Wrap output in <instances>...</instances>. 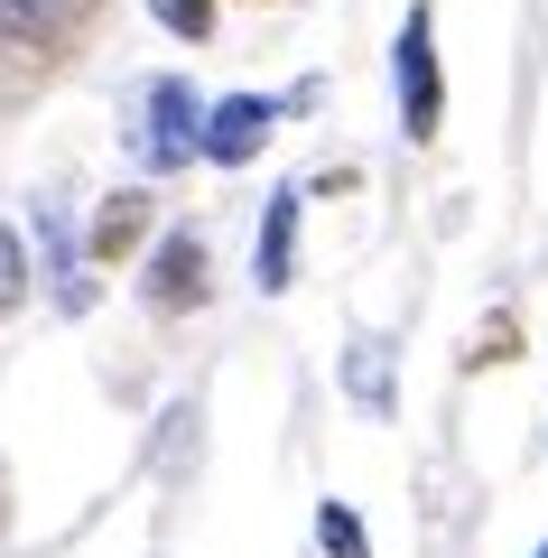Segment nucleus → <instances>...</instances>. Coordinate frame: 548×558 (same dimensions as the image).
Returning a JSON list of instances; mask_svg holds the SVG:
<instances>
[{
  "label": "nucleus",
  "mask_w": 548,
  "mask_h": 558,
  "mask_svg": "<svg viewBox=\"0 0 548 558\" xmlns=\"http://www.w3.org/2000/svg\"><path fill=\"white\" fill-rule=\"evenodd\" d=\"M511 344H521V317H511V307H492V317H484V336H474V373H492V363H511Z\"/></svg>",
  "instance_id": "f8f14e48"
},
{
  "label": "nucleus",
  "mask_w": 548,
  "mask_h": 558,
  "mask_svg": "<svg viewBox=\"0 0 548 558\" xmlns=\"http://www.w3.org/2000/svg\"><path fill=\"white\" fill-rule=\"evenodd\" d=\"M316 549H326V558H373L363 512H353V502H316Z\"/></svg>",
  "instance_id": "9d476101"
},
{
  "label": "nucleus",
  "mask_w": 548,
  "mask_h": 558,
  "mask_svg": "<svg viewBox=\"0 0 548 558\" xmlns=\"http://www.w3.org/2000/svg\"><path fill=\"white\" fill-rule=\"evenodd\" d=\"M196 131H205V102L186 75H158L131 112V159L149 178H176V168H196Z\"/></svg>",
  "instance_id": "f03ea898"
},
{
  "label": "nucleus",
  "mask_w": 548,
  "mask_h": 558,
  "mask_svg": "<svg viewBox=\"0 0 548 558\" xmlns=\"http://www.w3.org/2000/svg\"><path fill=\"white\" fill-rule=\"evenodd\" d=\"M0 531H10V475H0Z\"/></svg>",
  "instance_id": "4468645a"
},
{
  "label": "nucleus",
  "mask_w": 548,
  "mask_h": 558,
  "mask_svg": "<svg viewBox=\"0 0 548 558\" xmlns=\"http://www.w3.org/2000/svg\"><path fill=\"white\" fill-rule=\"evenodd\" d=\"M297 223H307V186H279L260 205V289L270 299H289V279H297Z\"/></svg>",
  "instance_id": "39448f33"
},
{
  "label": "nucleus",
  "mask_w": 548,
  "mask_h": 558,
  "mask_svg": "<svg viewBox=\"0 0 548 558\" xmlns=\"http://www.w3.org/2000/svg\"><path fill=\"white\" fill-rule=\"evenodd\" d=\"M391 84H400V140L428 149L447 121V57H437V10H410L391 38Z\"/></svg>",
  "instance_id": "f257e3e1"
},
{
  "label": "nucleus",
  "mask_w": 548,
  "mask_h": 558,
  "mask_svg": "<svg viewBox=\"0 0 548 558\" xmlns=\"http://www.w3.org/2000/svg\"><path fill=\"white\" fill-rule=\"evenodd\" d=\"M344 391L363 400L373 418H391V410H400V363H391V336H353V344H344Z\"/></svg>",
  "instance_id": "423d86ee"
},
{
  "label": "nucleus",
  "mask_w": 548,
  "mask_h": 558,
  "mask_svg": "<svg viewBox=\"0 0 548 558\" xmlns=\"http://www.w3.org/2000/svg\"><path fill=\"white\" fill-rule=\"evenodd\" d=\"M529 558H548V539H539V549H529Z\"/></svg>",
  "instance_id": "2eb2a0df"
},
{
  "label": "nucleus",
  "mask_w": 548,
  "mask_h": 558,
  "mask_svg": "<svg viewBox=\"0 0 548 558\" xmlns=\"http://www.w3.org/2000/svg\"><path fill=\"white\" fill-rule=\"evenodd\" d=\"M289 112L279 94H223V102H205V131H196V159H215V168H252L260 149H270V121Z\"/></svg>",
  "instance_id": "20e7f679"
},
{
  "label": "nucleus",
  "mask_w": 548,
  "mask_h": 558,
  "mask_svg": "<svg viewBox=\"0 0 548 558\" xmlns=\"http://www.w3.org/2000/svg\"><path fill=\"white\" fill-rule=\"evenodd\" d=\"M139 242H149V196H139V186L102 196L94 233H84V260H139Z\"/></svg>",
  "instance_id": "0eeeda50"
},
{
  "label": "nucleus",
  "mask_w": 548,
  "mask_h": 558,
  "mask_svg": "<svg viewBox=\"0 0 548 558\" xmlns=\"http://www.w3.org/2000/svg\"><path fill=\"white\" fill-rule=\"evenodd\" d=\"M139 299L149 317H196L215 299V260H205V233H168L139 252Z\"/></svg>",
  "instance_id": "7ed1b4c3"
},
{
  "label": "nucleus",
  "mask_w": 548,
  "mask_h": 558,
  "mask_svg": "<svg viewBox=\"0 0 548 558\" xmlns=\"http://www.w3.org/2000/svg\"><path fill=\"white\" fill-rule=\"evenodd\" d=\"M65 20H75V0H0V38L20 47H57Z\"/></svg>",
  "instance_id": "1a4fd4ad"
},
{
  "label": "nucleus",
  "mask_w": 548,
  "mask_h": 558,
  "mask_svg": "<svg viewBox=\"0 0 548 558\" xmlns=\"http://www.w3.org/2000/svg\"><path fill=\"white\" fill-rule=\"evenodd\" d=\"M149 20L168 28V38L205 47V38H215V20H223V0H149Z\"/></svg>",
  "instance_id": "9b49d317"
},
{
  "label": "nucleus",
  "mask_w": 548,
  "mask_h": 558,
  "mask_svg": "<svg viewBox=\"0 0 548 558\" xmlns=\"http://www.w3.org/2000/svg\"><path fill=\"white\" fill-rule=\"evenodd\" d=\"M10 307H28V242L0 223V317H10Z\"/></svg>",
  "instance_id": "ddd939ff"
},
{
  "label": "nucleus",
  "mask_w": 548,
  "mask_h": 558,
  "mask_svg": "<svg viewBox=\"0 0 548 558\" xmlns=\"http://www.w3.org/2000/svg\"><path fill=\"white\" fill-rule=\"evenodd\" d=\"M38 242H47V279H57V307L65 317H94V279L75 270V233H65V205H38Z\"/></svg>",
  "instance_id": "6e6552de"
}]
</instances>
